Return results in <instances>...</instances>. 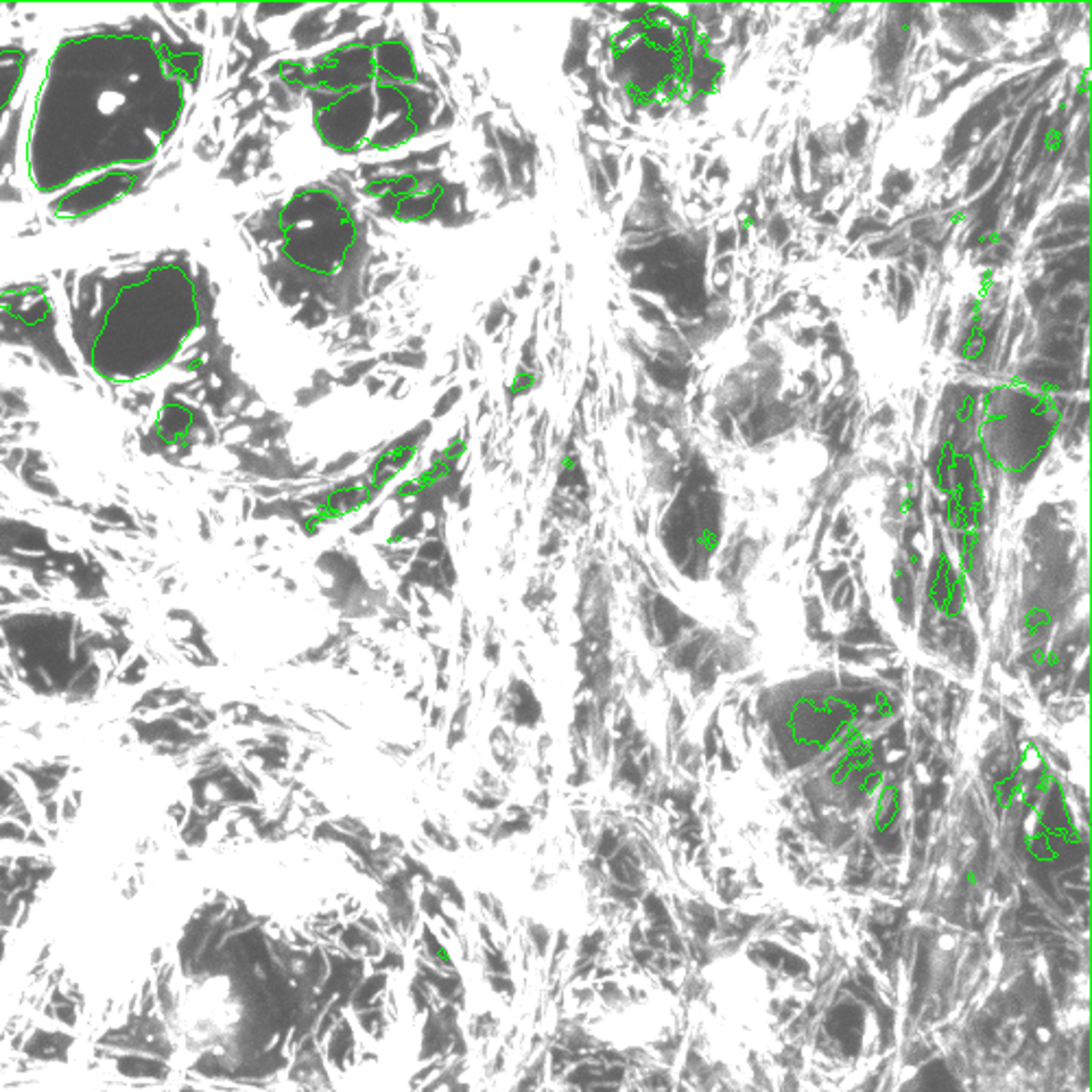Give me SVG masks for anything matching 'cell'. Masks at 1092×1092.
Listing matches in <instances>:
<instances>
[{"mask_svg":"<svg viewBox=\"0 0 1092 1092\" xmlns=\"http://www.w3.org/2000/svg\"><path fill=\"white\" fill-rule=\"evenodd\" d=\"M927 597L933 609L948 621H962L966 614V575L953 568L946 549H939L933 564Z\"/></svg>","mask_w":1092,"mask_h":1092,"instance_id":"obj_1","label":"cell"},{"mask_svg":"<svg viewBox=\"0 0 1092 1092\" xmlns=\"http://www.w3.org/2000/svg\"><path fill=\"white\" fill-rule=\"evenodd\" d=\"M874 759H877V743L865 736L857 745L841 752L839 760L835 762L826 778H828L833 789H844L854 776H861L865 769L874 767Z\"/></svg>","mask_w":1092,"mask_h":1092,"instance_id":"obj_2","label":"cell"},{"mask_svg":"<svg viewBox=\"0 0 1092 1092\" xmlns=\"http://www.w3.org/2000/svg\"><path fill=\"white\" fill-rule=\"evenodd\" d=\"M900 813H903V789L896 780L885 782L880 786L877 809H874V830L878 835L892 833L894 826L898 824Z\"/></svg>","mask_w":1092,"mask_h":1092,"instance_id":"obj_3","label":"cell"},{"mask_svg":"<svg viewBox=\"0 0 1092 1092\" xmlns=\"http://www.w3.org/2000/svg\"><path fill=\"white\" fill-rule=\"evenodd\" d=\"M959 562H962V573L968 577H975L979 566V529H968L959 533Z\"/></svg>","mask_w":1092,"mask_h":1092,"instance_id":"obj_4","label":"cell"},{"mask_svg":"<svg viewBox=\"0 0 1092 1092\" xmlns=\"http://www.w3.org/2000/svg\"><path fill=\"white\" fill-rule=\"evenodd\" d=\"M1051 623H1054V618H1051V612L1046 608H1031L1027 609L1025 617H1022V634H1025V638H1040L1042 634H1046L1051 629Z\"/></svg>","mask_w":1092,"mask_h":1092,"instance_id":"obj_5","label":"cell"},{"mask_svg":"<svg viewBox=\"0 0 1092 1092\" xmlns=\"http://www.w3.org/2000/svg\"><path fill=\"white\" fill-rule=\"evenodd\" d=\"M885 785V769L883 767H869L859 776L857 785H854V795L857 798H869L874 791H878Z\"/></svg>","mask_w":1092,"mask_h":1092,"instance_id":"obj_6","label":"cell"},{"mask_svg":"<svg viewBox=\"0 0 1092 1092\" xmlns=\"http://www.w3.org/2000/svg\"><path fill=\"white\" fill-rule=\"evenodd\" d=\"M894 710H896V708H894L892 697H889L887 693L877 691V701H874V717H877V719H887V717L894 715Z\"/></svg>","mask_w":1092,"mask_h":1092,"instance_id":"obj_7","label":"cell"},{"mask_svg":"<svg viewBox=\"0 0 1092 1092\" xmlns=\"http://www.w3.org/2000/svg\"><path fill=\"white\" fill-rule=\"evenodd\" d=\"M1027 656H1029V658H1027V662H1031V664H1034V667H1045L1049 651H1046V647H1036V649H1031V651L1027 653Z\"/></svg>","mask_w":1092,"mask_h":1092,"instance_id":"obj_8","label":"cell"}]
</instances>
